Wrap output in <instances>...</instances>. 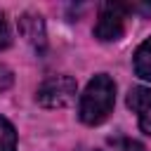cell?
Returning <instances> with one entry per match:
<instances>
[{
	"label": "cell",
	"mask_w": 151,
	"mask_h": 151,
	"mask_svg": "<svg viewBox=\"0 0 151 151\" xmlns=\"http://www.w3.org/2000/svg\"><path fill=\"white\" fill-rule=\"evenodd\" d=\"M134 73L144 80H151V38H146L134 52Z\"/></svg>",
	"instance_id": "6"
},
{
	"label": "cell",
	"mask_w": 151,
	"mask_h": 151,
	"mask_svg": "<svg viewBox=\"0 0 151 151\" xmlns=\"http://www.w3.org/2000/svg\"><path fill=\"white\" fill-rule=\"evenodd\" d=\"M116 146H118V151H146L137 139H118Z\"/></svg>",
	"instance_id": "10"
},
{
	"label": "cell",
	"mask_w": 151,
	"mask_h": 151,
	"mask_svg": "<svg viewBox=\"0 0 151 151\" xmlns=\"http://www.w3.org/2000/svg\"><path fill=\"white\" fill-rule=\"evenodd\" d=\"M9 42H12V33H9V24H7V19H5V14L0 12V50H5V47H9Z\"/></svg>",
	"instance_id": "8"
},
{
	"label": "cell",
	"mask_w": 151,
	"mask_h": 151,
	"mask_svg": "<svg viewBox=\"0 0 151 151\" xmlns=\"http://www.w3.org/2000/svg\"><path fill=\"white\" fill-rule=\"evenodd\" d=\"M19 33L26 38V42L28 45H33L35 50H45V45H47V38H45V24H42V19L38 17V14H31V12H26L21 19H19Z\"/></svg>",
	"instance_id": "5"
},
{
	"label": "cell",
	"mask_w": 151,
	"mask_h": 151,
	"mask_svg": "<svg viewBox=\"0 0 151 151\" xmlns=\"http://www.w3.org/2000/svg\"><path fill=\"white\" fill-rule=\"evenodd\" d=\"M0 151H17V130L2 116H0Z\"/></svg>",
	"instance_id": "7"
},
{
	"label": "cell",
	"mask_w": 151,
	"mask_h": 151,
	"mask_svg": "<svg viewBox=\"0 0 151 151\" xmlns=\"http://www.w3.org/2000/svg\"><path fill=\"white\" fill-rule=\"evenodd\" d=\"M127 106L137 113L142 132L151 134V90L149 87H132L127 94Z\"/></svg>",
	"instance_id": "4"
},
{
	"label": "cell",
	"mask_w": 151,
	"mask_h": 151,
	"mask_svg": "<svg viewBox=\"0 0 151 151\" xmlns=\"http://www.w3.org/2000/svg\"><path fill=\"white\" fill-rule=\"evenodd\" d=\"M132 9H139L142 14H146V17H151V5H137V7H132Z\"/></svg>",
	"instance_id": "11"
},
{
	"label": "cell",
	"mask_w": 151,
	"mask_h": 151,
	"mask_svg": "<svg viewBox=\"0 0 151 151\" xmlns=\"http://www.w3.org/2000/svg\"><path fill=\"white\" fill-rule=\"evenodd\" d=\"M130 12H132V5L104 2L99 7V17H97V24H94V38H99L101 42L120 40L123 33H125V21H127Z\"/></svg>",
	"instance_id": "2"
},
{
	"label": "cell",
	"mask_w": 151,
	"mask_h": 151,
	"mask_svg": "<svg viewBox=\"0 0 151 151\" xmlns=\"http://www.w3.org/2000/svg\"><path fill=\"white\" fill-rule=\"evenodd\" d=\"M12 83H14V73H12L7 66H2V64H0V92L9 90V87H12Z\"/></svg>",
	"instance_id": "9"
},
{
	"label": "cell",
	"mask_w": 151,
	"mask_h": 151,
	"mask_svg": "<svg viewBox=\"0 0 151 151\" xmlns=\"http://www.w3.org/2000/svg\"><path fill=\"white\" fill-rule=\"evenodd\" d=\"M76 80L71 76H52L38 87V104L45 109H61L76 99Z\"/></svg>",
	"instance_id": "3"
},
{
	"label": "cell",
	"mask_w": 151,
	"mask_h": 151,
	"mask_svg": "<svg viewBox=\"0 0 151 151\" xmlns=\"http://www.w3.org/2000/svg\"><path fill=\"white\" fill-rule=\"evenodd\" d=\"M113 101H116V85L113 80L106 76V73H99L94 76L83 97H80V106H78V113H80V120L85 125H99L109 118L111 109H113Z\"/></svg>",
	"instance_id": "1"
}]
</instances>
